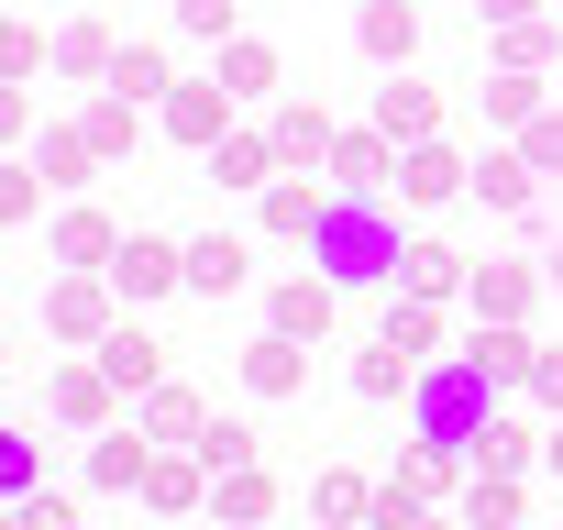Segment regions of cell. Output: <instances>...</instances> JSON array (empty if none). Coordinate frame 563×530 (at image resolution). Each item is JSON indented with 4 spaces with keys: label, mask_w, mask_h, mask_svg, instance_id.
<instances>
[{
    "label": "cell",
    "mask_w": 563,
    "mask_h": 530,
    "mask_svg": "<svg viewBox=\"0 0 563 530\" xmlns=\"http://www.w3.org/2000/svg\"><path fill=\"white\" fill-rule=\"evenodd\" d=\"M475 12H486V23H530V0H475Z\"/></svg>",
    "instance_id": "35"
},
{
    "label": "cell",
    "mask_w": 563,
    "mask_h": 530,
    "mask_svg": "<svg viewBox=\"0 0 563 530\" xmlns=\"http://www.w3.org/2000/svg\"><path fill=\"white\" fill-rule=\"evenodd\" d=\"M144 497H155V508H199V475H188V464H144Z\"/></svg>",
    "instance_id": "28"
},
{
    "label": "cell",
    "mask_w": 563,
    "mask_h": 530,
    "mask_svg": "<svg viewBox=\"0 0 563 530\" xmlns=\"http://www.w3.org/2000/svg\"><path fill=\"white\" fill-rule=\"evenodd\" d=\"M177 23L210 34V45H232V0H177Z\"/></svg>",
    "instance_id": "30"
},
{
    "label": "cell",
    "mask_w": 563,
    "mask_h": 530,
    "mask_svg": "<svg viewBox=\"0 0 563 530\" xmlns=\"http://www.w3.org/2000/svg\"><path fill=\"white\" fill-rule=\"evenodd\" d=\"M243 376H254L265 398H288V387H299V332H265V343L243 354Z\"/></svg>",
    "instance_id": "10"
},
{
    "label": "cell",
    "mask_w": 563,
    "mask_h": 530,
    "mask_svg": "<svg viewBox=\"0 0 563 530\" xmlns=\"http://www.w3.org/2000/svg\"><path fill=\"white\" fill-rule=\"evenodd\" d=\"M409 45H420V12H409V0H365V56H387V67H398Z\"/></svg>",
    "instance_id": "8"
},
{
    "label": "cell",
    "mask_w": 563,
    "mask_h": 530,
    "mask_svg": "<svg viewBox=\"0 0 563 530\" xmlns=\"http://www.w3.org/2000/svg\"><path fill=\"white\" fill-rule=\"evenodd\" d=\"M530 166H563V122H541V133H530Z\"/></svg>",
    "instance_id": "34"
},
{
    "label": "cell",
    "mask_w": 563,
    "mask_h": 530,
    "mask_svg": "<svg viewBox=\"0 0 563 530\" xmlns=\"http://www.w3.org/2000/svg\"><path fill=\"white\" fill-rule=\"evenodd\" d=\"M519 299H530V288H519V265H497V277H475V310H486V321H508Z\"/></svg>",
    "instance_id": "29"
},
{
    "label": "cell",
    "mask_w": 563,
    "mask_h": 530,
    "mask_svg": "<svg viewBox=\"0 0 563 530\" xmlns=\"http://www.w3.org/2000/svg\"><path fill=\"white\" fill-rule=\"evenodd\" d=\"M541 464H552V475H563V431H552V442H541Z\"/></svg>",
    "instance_id": "37"
},
{
    "label": "cell",
    "mask_w": 563,
    "mask_h": 530,
    "mask_svg": "<svg viewBox=\"0 0 563 530\" xmlns=\"http://www.w3.org/2000/svg\"><path fill=\"white\" fill-rule=\"evenodd\" d=\"M398 188H409V199H453V188H475V177H464V166H453L442 144H420V155L398 166Z\"/></svg>",
    "instance_id": "12"
},
{
    "label": "cell",
    "mask_w": 563,
    "mask_h": 530,
    "mask_svg": "<svg viewBox=\"0 0 563 530\" xmlns=\"http://www.w3.org/2000/svg\"><path fill=\"white\" fill-rule=\"evenodd\" d=\"M321 155H332L321 111H288V122H276V166H321Z\"/></svg>",
    "instance_id": "15"
},
{
    "label": "cell",
    "mask_w": 563,
    "mask_h": 530,
    "mask_svg": "<svg viewBox=\"0 0 563 530\" xmlns=\"http://www.w3.org/2000/svg\"><path fill=\"white\" fill-rule=\"evenodd\" d=\"M221 122H232V89H177L166 100V133L177 144H221Z\"/></svg>",
    "instance_id": "6"
},
{
    "label": "cell",
    "mask_w": 563,
    "mask_h": 530,
    "mask_svg": "<svg viewBox=\"0 0 563 530\" xmlns=\"http://www.w3.org/2000/svg\"><path fill=\"white\" fill-rule=\"evenodd\" d=\"M354 387H365V398H398V387H409V354H398V343H376V354L354 365Z\"/></svg>",
    "instance_id": "26"
},
{
    "label": "cell",
    "mask_w": 563,
    "mask_h": 530,
    "mask_svg": "<svg viewBox=\"0 0 563 530\" xmlns=\"http://www.w3.org/2000/svg\"><path fill=\"white\" fill-rule=\"evenodd\" d=\"M475 199H497V210H530V166H519V155L475 166Z\"/></svg>",
    "instance_id": "21"
},
{
    "label": "cell",
    "mask_w": 563,
    "mask_h": 530,
    "mask_svg": "<svg viewBox=\"0 0 563 530\" xmlns=\"http://www.w3.org/2000/svg\"><path fill=\"white\" fill-rule=\"evenodd\" d=\"M199 464H210V475L254 464V431H243V420H210V431H199Z\"/></svg>",
    "instance_id": "23"
},
{
    "label": "cell",
    "mask_w": 563,
    "mask_h": 530,
    "mask_svg": "<svg viewBox=\"0 0 563 530\" xmlns=\"http://www.w3.org/2000/svg\"><path fill=\"white\" fill-rule=\"evenodd\" d=\"M321 277L332 288H365V277H398V232H387V210H376V188H343L332 210H321Z\"/></svg>",
    "instance_id": "1"
},
{
    "label": "cell",
    "mask_w": 563,
    "mask_h": 530,
    "mask_svg": "<svg viewBox=\"0 0 563 530\" xmlns=\"http://www.w3.org/2000/svg\"><path fill=\"white\" fill-rule=\"evenodd\" d=\"M486 365L464 354V365H442L431 387H420V442H442V453H475V431H486Z\"/></svg>",
    "instance_id": "2"
},
{
    "label": "cell",
    "mask_w": 563,
    "mask_h": 530,
    "mask_svg": "<svg viewBox=\"0 0 563 530\" xmlns=\"http://www.w3.org/2000/svg\"><path fill=\"white\" fill-rule=\"evenodd\" d=\"M111 288H122V299H166V288H188V254L155 243V232H133V243L111 254Z\"/></svg>",
    "instance_id": "3"
},
{
    "label": "cell",
    "mask_w": 563,
    "mask_h": 530,
    "mask_svg": "<svg viewBox=\"0 0 563 530\" xmlns=\"http://www.w3.org/2000/svg\"><path fill=\"white\" fill-rule=\"evenodd\" d=\"M398 277H409V299H442V288L464 277V254H453V243H409V254H398Z\"/></svg>",
    "instance_id": "9"
},
{
    "label": "cell",
    "mask_w": 563,
    "mask_h": 530,
    "mask_svg": "<svg viewBox=\"0 0 563 530\" xmlns=\"http://www.w3.org/2000/svg\"><path fill=\"white\" fill-rule=\"evenodd\" d=\"M321 210H332L321 188H276V199H265V221H276V232H299V243L321 232Z\"/></svg>",
    "instance_id": "19"
},
{
    "label": "cell",
    "mask_w": 563,
    "mask_h": 530,
    "mask_svg": "<svg viewBox=\"0 0 563 530\" xmlns=\"http://www.w3.org/2000/svg\"><path fill=\"white\" fill-rule=\"evenodd\" d=\"M144 464H155V453H144L133 431H111V442L89 453V475H100V486H144Z\"/></svg>",
    "instance_id": "18"
},
{
    "label": "cell",
    "mask_w": 563,
    "mask_h": 530,
    "mask_svg": "<svg viewBox=\"0 0 563 530\" xmlns=\"http://www.w3.org/2000/svg\"><path fill=\"white\" fill-rule=\"evenodd\" d=\"M276 332H332V277H288V288H276Z\"/></svg>",
    "instance_id": "7"
},
{
    "label": "cell",
    "mask_w": 563,
    "mask_h": 530,
    "mask_svg": "<svg viewBox=\"0 0 563 530\" xmlns=\"http://www.w3.org/2000/svg\"><path fill=\"white\" fill-rule=\"evenodd\" d=\"M111 89H122V100H155V89H166V56H155V45H122V56H111Z\"/></svg>",
    "instance_id": "16"
},
{
    "label": "cell",
    "mask_w": 563,
    "mask_h": 530,
    "mask_svg": "<svg viewBox=\"0 0 563 530\" xmlns=\"http://www.w3.org/2000/svg\"><path fill=\"white\" fill-rule=\"evenodd\" d=\"M265 508H276V486H265L254 464H232V475H221V519H265Z\"/></svg>",
    "instance_id": "24"
},
{
    "label": "cell",
    "mask_w": 563,
    "mask_h": 530,
    "mask_svg": "<svg viewBox=\"0 0 563 530\" xmlns=\"http://www.w3.org/2000/svg\"><path fill=\"white\" fill-rule=\"evenodd\" d=\"M144 431H166V442H199L210 420H199V398H188V387H166V398L144 409Z\"/></svg>",
    "instance_id": "22"
},
{
    "label": "cell",
    "mask_w": 563,
    "mask_h": 530,
    "mask_svg": "<svg viewBox=\"0 0 563 530\" xmlns=\"http://www.w3.org/2000/svg\"><path fill=\"white\" fill-rule=\"evenodd\" d=\"M552 288H563V254H552Z\"/></svg>",
    "instance_id": "39"
},
{
    "label": "cell",
    "mask_w": 563,
    "mask_h": 530,
    "mask_svg": "<svg viewBox=\"0 0 563 530\" xmlns=\"http://www.w3.org/2000/svg\"><path fill=\"white\" fill-rule=\"evenodd\" d=\"M56 254H67V265H111L122 243H111V221H100V210H67V221H56Z\"/></svg>",
    "instance_id": "13"
},
{
    "label": "cell",
    "mask_w": 563,
    "mask_h": 530,
    "mask_svg": "<svg viewBox=\"0 0 563 530\" xmlns=\"http://www.w3.org/2000/svg\"><path fill=\"white\" fill-rule=\"evenodd\" d=\"M464 354H475V365H486V376H497V387H519V376H541V343H530V332H519V321H486V332H475V343H464Z\"/></svg>",
    "instance_id": "4"
},
{
    "label": "cell",
    "mask_w": 563,
    "mask_h": 530,
    "mask_svg": "<svg viewBox=\"0 0 563 530\" xmlns=\"http://www.w3.org/2000/svg\"><path fill=\"white\" fill-rule=\"evenodd\" d=\"M376 133H387V144H398V133L420 144V133H431V89H387V100H376Z\"/></svg>",
    "instance_id": "17"
},
{
    "label": "cell",
    "mask_w": 563,
    "mask_h": 530,
    "mask_svg": "<svg viewBox=\"0 0 563 530\" xmlns=\"http://www.w3.org/2000/svg\"><path fill=\"white\" fill-rule=\"evenodd\" d=\"M332 166H343V188H376V177H387V133H354Z\"/></svg>",
    "instance_id": "25"
},
{
    "label": "cell",
    "mask_w": 563,
    "mask_h": 530,
    "mask_svg": "<svg viewBox=\"0 0 563 530\" xmlns=\"http://www.w3.org/2000/svg\"><path fill=\"white\" fill-rule=\"evenodd\" d=\"M530 387H541V398H563V354H541V376H530Z\"/></svg>",
    "instance_id": "36"
},
{
    "label": "cell",
    "mask_w": 563,
    "mask_h": 530,
    "mask_svg": "<svg viewBox=\"0 0 563 530\" xmlns=\"http://www.w3.org/2000/svg\"><path fill=\"white\" fill-rule=\"evenodd\" d=\"M243 265H254V254H243L232 232H199V243H188V288H210V299H232V288H243Z\"/></svg>",
    "instance_id": "5"
},
{
    "label": "cell",
    "mask_w": 563,
    "mask_h": 530,
    "mask_svg": "<svg viewBox=\"0 0 563 530\" xmlns=\"http://www.w3.org/2000/svg\"><path fill=\"white\" fill-rule=\"evenodd\" d=\"M475 453H486V464H519V453H530V431H519V420H486V431H475Z\"/></svg>",
    "instance_id": "31"
},
{
    "label": "cell",
    "mask_w": 563,
    "mask_h": 530,
    "mask_svg": "<svg viewBox=\"0 0 563 530\" xmlns=\"http://www.w3.org/2000/svg\"><path fill=\"white\" fill-rule=\"evenodd\" d=\"M56 409L67 420H100V376H56Z\"/></svg>",
    "instance_id": "33"
},
{
    "label": "cell",
    "mask_w": 563,
    "mask_h": 530,
    "mask_svg": "<svg viewBox=\"0 0 563 530\" xmlns=\"http://www.w3.org/2000/svg\"><path fill=\"white\" fill-rule=\"evenodd\" d=\"M100 376L111 387H155V343L144 332H100Z\"/></svg>",
    "instance_id": "14"
},
{
    "label": "cell",
    "mask_w": 563,
    "mask_h": 530,
    "mask_svg": "<svg viewBox=\"0 0 563 530\" xmlns=\"http://www.w3.org/2000/svg\"><path fill=\"white\" fill-rule=\"evenodd\" d=\"M387 343H398V354H420V343H431V310H420V299H409V310H387Z\"/></svg>",
    "instance_id": "32"
},
{
    "label": "cell",
    "mask_w": 563,
    "mask_h": 530,
    "mask_svg": "<svg viewBox=\"0 0 563 530\" xmlns=\"http://www.w3.org/2000/svg\"><path fill=\"white\" fill-rule=\"evenodd\" d=\"M265 78H276V56H265V45H221V89H232V100H254Z\"/></svg>",
    "instance_id": "20"
},
{
    "label": "cell",
    "mask_w": 563,
    "mask_h": 530,
    "mask_svg": "<svg viewBox=\"0 0 563 530\" xmlns=\"http://www.w3.org/2000/svg\"><path fill=\"white\" fill-rule=\"evenodd\" d=\"M265 166H276V144H243V133L210 144V177H221V188H265Z\"/></svg>",
    "instance_id": "11"
},
{
    "label": "cell",
    "mask_w": 563,
    "mask_h": 530,
    "mask_svg": "<svg viewBox=\"0 0 563 530\" xmlns=\"http://www.w3.org/2000/svg\"><path fill=\"white\" fill-rule=\"evenodd\" d=\"M56 332H100V288H89V277L56 288Z\"/></svg>",
    "instance_id": "27"
},
{
    "label": "cell",
    "mask_w": 563,
    "mask_h": 530,
    "mask_svg": "<svg viewBox=\"0 0 563 530\" xmlns=\"http://www.w3.org/2000/svg\"><path fill=\"white\" fill-rule=\"evenodd\" d=\"M420 530H464V519H420Z\"/></svg>",
    "instance_id": "38"
}]
</instances>
